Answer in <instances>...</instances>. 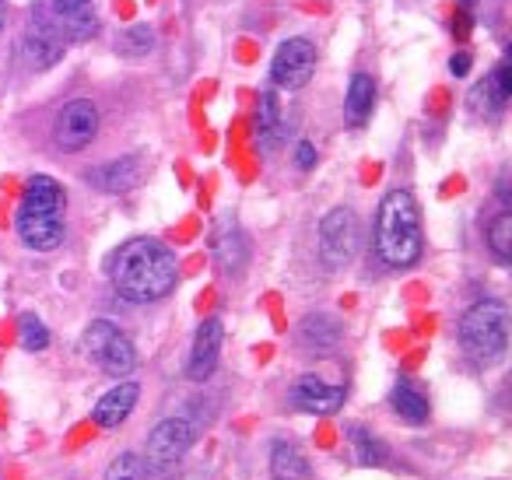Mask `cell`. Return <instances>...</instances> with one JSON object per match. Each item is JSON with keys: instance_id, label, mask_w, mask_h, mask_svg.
Returning <instances> with one entry per match:
<instances>
[{"instance_id": "1", "label": "cell", "mask_w": 512, "mask_h": 480, "mask_svg": "<svg viewBox=\"0 0 512 480\" xmlns=\"http://www.w3.org/2000/svg\"><path fill=\"white\" fill-rule=\"evenodd\" d=\"M109 277H113V288L120 298L134 305H148L172 295L179 281V263L165 242L141 235V239H130L116 249L113 263H109Z\"/></svg>"}, {"instance_id": "2", "label": "cell", "mask_w": 512, "mask_h": 480, "mask_svg": "<svg viewBox=\"0 0 512 480\" xmlns=\"http://www.w3.org/2000/svg\"><path fill=\"white\" fill-rule=\"evenodd\" d=\"M376 256L393 270H407L425 253V228H421V207L411 190H390L379 200L376 232H372Z\"/></svg>"}, {"instance_id": "3", "label": "cell", "mask_w": 512, "mask_h": 480, "mask_svg": "<svg viewBox=\"0 0 512 480\" xmlns=\"http://www.w3.org/2000/svg\"><path fill=\"white\" fill-rule=\"evenodd\" d=\"M18 239L36 253H53L60 249L67 235L64 225V186L53 176H32L25 183L22 207H18Z\"/></svg>"}, {"instance_id": "4", "label": "cell", "mask_w": 512, "mask_h": 480, "mask_svg": "<svg viewBox=\"0 0 512 480\" xmlns=\"http://www.w3.org/2000/svg\"><path fill=\"white\" fill-rule=\"evenodd\" d=\"M460 344L477 365H495L509 347V305L498 298L474 302L460 316Z\"/></svg>"}, {"instance_id": "5", "label": "cell", "mask_w": 512, "mask_h": 480, "mask_svg": "<svg viewBox=\"0 0 512 480\" xmlns=\"http://www.w3.org/2000/svg\"><path fill=\"white\" fill-rule=\"evenodd\" d=\"M81 347H85L88 361H92L95 368H102L106 375H113V379H127V375L137 368L134 340H130L116 323H109V319L88 323L85 337H81Z\"/></svg>"}, {"instance_id": "6", "label": "cell", "mask_w": 512, "mask_h": 480, "mask_svg": "<svg viewBox=\"0 0 512 480\" xmlns=\"http://www.w3.org/2000/svg\"><path fill=\"white\" fill-rule=\"evenodd\" d=\"M193 424L186 417H165L151 428L148 435V445H144V466L148 473H172L179 463L186 459V452L193 449Z\"/></svg>"}, {"instance_id": "7", "label": "cell", "mask_w": 512, "mask_h": 480, "mask_svg": "<svg viewBox=\"0 0 512 480\" xmlns=\"http://www.w3.org/2000/svg\"><path fill=\"white\" fill-rule=\"evenodd\" d=\"M316 249L327 270H341L358 253V218L351 207H330L316 232Z\"/></svg>"}, {"instance_id": "8", "label": "cell", "mask_w": 512, "mask_h": 480, "mask_svg": "<svg viewBox=\"0 0 512 480\" xmlns=\"http://www.w3.org/2000/svg\"><path fill=\"white\" fill-rule=\"evenodd\" d=\"M316 74V46L306 36H292L278 46L271 60V81L274 88H285V92H299L309 85V78Z\"/></svg>"}, {"instance_id": "9", "label": "cell", "mask_w": 512, "mask_h": 480, "mask_svg": "<svg viewBox=\"0 0 512 480\" xmlns=\"http://www.w3.org/2000/svg\"><path fill=\"white\" fill-rule=\"evenodd\" d=\"M99 134V106L92 99H74L60 109L57 127H53V137L64 151H81L95 141Z\"/></svg>"}, {"instance_id": "10", "label": "cell", "mask_w": 512, "mask_h": 480, "mask_svg": "<svg viewBox=\"0 0 512 480\" xmlns=\"http://www.w3.org/2000/svg\"><path fill=\"white\" fill-rule=\"evenodd\" d=\"M25 53H29L32 67H53L67 53V36L57 29L46 4L32 15L29 32H25Z\"/></svg>"}, {"instance_id": "11", "label": "cell", "mask_w": 512, "mask_h": 480, "mask_svg": "<svg viewBox=\"0 0 512 480\" xmlns=\"http://www.w3.org/2000/svg\"><path fill=\"white\" fill-rule=\"evenodd\" d=\"M57 29L67 36V43H85L99 32V11L95 0H50L46 4Z\"/></svg>"}, {"instance_id": "12", "label": "cell", "mask_w": 512, "mask_h": 480, "mask_svg": "<svg viewBox=\"0 0 512 480\" xmlns=\"http://www.w3.org/2000/svg\"><path fill=\"white\" fill-rule=\"evenodd\" d=\"M221 340H225V326L218 316L204 319L193 333V347H190V361H186V375L193 382L211 379V372L218 368V354H221Z\"/></svg>"}, {"instance_id": "13", "label": "cell", "mask_w": 512, "mask_h": 480, "mask_svg": "<svg viewBox=\"0 0 512 480\" xmlns=\"http://www.w3.org/2000/svg\"><path fill=\"white\" fill-rule=\"evenodd\" d=\"M211 253H214V263H218L221 274H228V277L242 274V267L249 263V242H246V235H242L239 221L221 218L218 225H214Z\"/></svg>"}, {"instance_id": "14", "label": "cell", "mask_w": 512, "mask_h": 480, "mask_svg": "<svg viewBox=\"0 0 512 480\" xmlns=\"http://www.w3.org/2000/svg\"><path fill=\"white\" fill-rule=\"evenodd\" d=\"M292 403L306 414H337L344 407V389L323 382L320 375H302L292 386Z\"/></svg>"}, {"instance_id": "15", "label": "cell", "mask_w": 512, "mask_h": 480, "mask_svg": "<svg viewBox=\"0 0 512 480\" xmlns=\"http://www.w3.org/2000/svg\"><path fill=\"white\" fill-rule=\"evenodd\" d=\"M137 400H141V386L130 379H120L109 393L99 396V403H95V410H92L95 424H99V428H120V424L134 414Z\"/></svg>"}, {"instance_id": "16", "label": "cell", "mask_w": 512, "mask_h": 480, "mask_svg": "<svg viewBox=\"0 0 512 480\" xmlns=\"http://www.w3.org/2000/svg\"><path fill=\"white\" fill-rule=\"evenodd\" d=\"M253 134H256V144H260V148H267V151L278 148L281 137H285V116H281V102H278V92H274V88L260 92Z\"/></svg>"}, {"instance_id": "17", "label": "cell", "mask_w": 512, "mask_h": 480, "mask_svg": "<svg viewBox=\"0 0 512 480\" xmlns=\"http://www.w3.org/2000/svg\"><path fill=\"white\" fill-rule=\"evenodd\" d=\"M85 179L102 193H127L141 183V158H116L102 169H92Z\"/></svg>"}, {"instance_id": "18", "label": "cell", "mask_w": 512, "mask_h": 480, "mask_svg": "<svg viewBox=\"0 0 512 480\" xmlns=\"http://www.w3.org/2000/svg\"><path fill=\"white\" fill-rule=\"evenodd\" d=\"M372 109H376V81H372L369 74L358 71L355 78H351V85H348V99H344V120H348V127L362 130L365 123H369Z\"/></svg>"}, {"instance_id": "19", "label": "cell", "mask_w": 512, "mask_h": 480, "mask_svg": "<svg viewBox=\"0 0 512 480\" xmlns=\"http://www.w3.org/2000/svg\"><path fill=\"white\" fill-rule=\"evenodd\" d=\"M509 99H512V64L509 60H502V64L484 78V85H477L474 102H484V106H477L481 113L498 116Z\"/></svg>"}, {"instance_id": "20", "label": "cell", "mask_w": 512, "mask_h": 480, "mask_svg": "<svg viewBox=\"0 0 512 480\" xmlns=\"http://www.w3.org/2000/svg\"><path fill=\"white\" fill-rule=\"evenodd\" d=\"M390 407H393V414H397L400 421H407V424H425L428 414H432V403H428V396L421 393V386H418V382H411V379H400L397 386H393Z\"/></svg>"}, {"instance_id": "21", "label": "cell", "mask_w": 512, "mask_h": 480, "mask_svg": "<svg viewBox=\"0 0 512 480\" xmlns=\"http://www.w3.org/2000/svg\"><path fill=\"white\" fill-rule=\"evenodd\" d=\"M271 477L274 480H309V463L295 442H271Z\"/></svg>"}, {"instance_id": "22", "label": "cell", "mask_w": 512, "mask_h": 480, "mask_svg": "<svg viewBox=\"0 0 512 480\" xmlns=\"http://www.w3.org/2000/svg\"><path fill=\"white\" fill-rule=\"evenodd\" d=\"M302 340H306L309 347H316V351H330V347H337V340H341V326H337V319L327 316V312H313V316L302 319Z\"/></svg>"}, {"instance_id": "23", "label": "cell", "mask_w": 512, "mask_h": 480, "mask_svg": "<svg viewBox=\"0 0 512 480\" xmlns=\"http://www.w3.org/2000/svg\"><path fill=\"white\" fill-rule=\"evenodd\" d=\"M351 442H355V452H358V463L362 466H383L386 459H390V452H386V445L379 442L372 431H365L362 424H351L348 428Z\"/></svg>"}, {"instance_id": "24", "label": "cell", "mask_w": 512, "mask_h": 480, "mask_svg": "<svg viewBox=\"0 0 512 480\" xmlns=\"http://www.w3.org/2000/svg\"><path fill=\"white\" fill-rule=\"evenodd\" d=\"M488 249L495 253L498 263H509L512 260V214L502 211L491 218L488 225Z\"/></svg>"}, {"instance_id": "25", "label": "cell", "mask_w": 512, "mask_h": 480, "mask_svg": "<svg viewBox=\"0 0 512 480\" xmlns=\"http://www.w3.org/2000/svg\"><path fill=\"white\" fill-rule=\"evenodd\" d=\"M106 480H148V466L137 452H120V456L109 463Z\"/></svg>"}, {"instance_id": "26", "label": "cell", "mask_w": 512, "mask_h": 480, "mask_svg": "<svg viewBox=\"0 0 512 480\" xmlns=\"http://www.w3.org/2000/svg\"><path fill=\"white\" fill-rule=\"evenodd\" d=\"M22 347L25 351H46L50 347V330L39 316H22Z\"/></svg>"}, {"instance_id": "27", "label": "cell", "mask_w": 512, "mask_h": 480, "mask_svg": "<svg viewBox=\"0 0 512 480\" xmlns=\"http://www.w3.org/2000/svg\"><path fill=\"white\" fill-rule=\"evenodd\" d=\"M151 46H155V36H151L144 25H137V29H127L120 39H116V50L134 53V57H144V53H151Z\"/></svg>"}, {"instance_id": "28", "label": "cell", "mask_w": 512, "mask_h": 480, "mask_svg": "<svg viewBox=\"0 0 512 480\" xmlns=\"http://www.w3.org/2000/svg\"><path fill=\"white\" fill-rule=\"evenodd\" d=\"M295 165H299L302 172H309L316 165V148L309 141H299V148H295Z\"/></svg>"}, {"instance_id": "29", "label": "cell", "mask_w": 512, "mask_h": 480, "mask_svg": "<svg viewBox=\"0 0 512 480\" xmlns=\"http://www.w3.org/2000/svg\"><path fill=\"white\" fill-rule=\"evenodd\" d=\"M449 71H453L456 78H467V71H470V53H456V57L449 60Z\"/></svg>"}, {"instance_id": "30", "label": "cell", "mask_w": 512, "mask_h": 480, "mask_svg": "<svg viewBox=\"0 0 512 480\" xmlns=\"http://www.w3.org/2000/svg\"><path fill=\"white\" fill-rule=\"evenodd\" d=\"M0 29H4V0H0Z\"/></svg>"}, {"instance_id": "31", "label": "cell", "mask_w": 512, "mask_h": 480, "mask_svg": "<svg viewBox=\"0 0 512 480\" xmlns=\"http://www.w3.org/2000/svg\"><path fill=\"white\" fill-rule=\"evenodd\" d=\"M467 4H474V0H467Z\"/></svg>"}]
</instances>
